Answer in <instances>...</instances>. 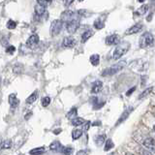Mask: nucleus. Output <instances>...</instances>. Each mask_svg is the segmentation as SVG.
I'll return each mask as SVG.
<instances>
[{
  "label": "nucleus",
  "mask_w": 155,
  "mask_h": 155,
  "mask_svg": "<svg viewBox=\"0 0 155 155\" xmlns=\"http://www.w3.org/2000/svg\"><path fill=\"white\" fill-rule=\"evenodd\" d=\"M153 91V87L151 86V87H149V88H147V89H145L142 94H140V96H139V99H143V98H145L147 96H148L151 92Z\"/></svg>",
  "instance_id": "27"
},
{
  "label": "nucleus",
  "mask_w": 155,
  "mask_h": 155,
  "mask_svg": "<svg viewBox=\"0 0 155 155\" xmlns=\"http://www.w3.org/2000/svg\"><path fill=\"white\" fill-rule=\"evenodd\" d=\"M136 90V86H134V87H132V88H130L127 92H126V95H127V96H130L131 94H132L133 93V92Z\"/></svg>",
  "instance_id": "38"
},
{
  "label": "nucleus",
  "mask_w": 155,
  "mask_h": 155,
  "mask_svg": "<svg viewBox=\"0 0 155 155\" xmlns=\"http://www.w3.org/2000/svg\"><path fill=\"white\" fill-rule=\"evenodd\" d=\"M100 125H101V121H94L92 123V126H100Z\"/></svg>",
  "instance_id": "40"
},
{
  "label": "nucleus",
  "mask_w": 155,
  "mask_h": 155,
  "mask_svg": "<svg viewBox=\"0 0 155 155\" xmlns=\"http://www.w3.org/2000/svg\"><path fill=\"white\" fill-rule=\"evenodd\" d=\"M62 45L64 48H73L76 45V40L74 37H65L64 40H63Z\"/></svg>",
  "instance_id": "12"
},
{
  "label": "nucleus",
  "mask_w": 155,
  "mask_h": 155,
  "mask_svg": "<svg viewBox=\"0 0 155 155\" xmlns=\"http://www.w3.org/2000/svg\"><path fill=\"white\" fill-rule=\"evenodd\" d=\"M129 48H130L129 43H122V44H120V45H118L117 47L115 48V50L114 51V54H113V58H114V60L119 59L121 56H123L125 53L128 51Z\"/></svg>",
  "instance_id": "2"
},
{
  "label": "nucleus",
  "mask_w": 155,
  "mask_h": 155,
  "mask_svg": "<svg viewBox=\"0 0 155 155\" xmlns=\"http://www.w3.org/2000/svg\"><path fill=\"white\" fill-rule=\"evenodd\" d=\"M45 152V148L44 147H37V148H34L32 150L29 151L30 154H41V153H44Z\"/></svg>",
  "instance_id": "29"
},
{
  "label": "nucleus",
  "mask_w": 155,
  "mask_h": 155,
  "mask_svg": "<svg viewBox=\"0 0 155 155\" xmlns=\"http://www.w3.org/2000/svg\"><path fill=\"white\" fill-rule=\"evenodd\" d=\"M133 110H134V108H132V107H130V108H128V109H126L123 113H122V114H121L120 116H119V118H118V120L116 121V123H115V126H118V125H120L122 122H124V121L128 118V116L130 115V114L132 113L133 111Z\"/></svg>",
  "instance_id": "6"
},
{
  "label": "nucleus",
  "mask_w": 155,
  "mask_h": 155,
  "mask_svg": "<svg viewBox=\"0 0 155 155\" xmlns=\"http://www.w3.org/2000/svg\"><path fill=\"white\" fill-rule=\"evenodd\" d=\"M61 129L60 128H58V129H56V130H53V134H54V135H58V134H59L60 132H61Z\"/></svg>",
  "instance_id": "39"
},
{
  "label": "nucleus",
  "mask_w": 155,
  "mask_h": 155,
  "mask_svg": "<svg viewBox=\"0 0 155 155\" xmlns=\"http://www.w3.org/2000/svg\"><path fill=\"white\" fill-rule=\"evenodd\" d=\"M38 98V91L35 90L33 92V93L28 97V98L26 99V103L27 104H33L34 102H35Z\"/></svg>",
  "instance_id": "20"
},
{
  "label": "nucleus",
  "mask_w": 155,
  "mask_h": 155,
  "mask_svg": "<svg viewBox=\"0 0 155 155\" xmlns=\"http://www.w3.org/2000/svg\"><path fill=\"white\" fill-rule=\"evenodd\" d=\"M13 71H14L15 74H19V73H21V71H22V66H19V67L15 66Z\"/></svg>",
  "instance_id": "35"
},
{
  "label": "nucleus",
  "mask_w": 155,
  "mask_h": 155,
  "mask_svg": "<svg viewBox=\"0 0 155 155\" xmlns=\"http://www.w3.org/2000/svg\"><path fill=\"white\" fill-rule=\"evenodd\" d=\"M143 28V24L142 22L136 23V24H134L132 27H130L128 30L126 31V34H127V35H132V34L139 33Z\"/></svg>",
  "instance_id": "10"
},
{
  "label": "nucleus",
  "mask_w": 155,
  "mask_h": 155,
  "mask_svg": "<svg viewBox=\"0 0 155 155\" xmlns=\"http://www.w3.org/2000/svg\"><path fill=\"white\" fill-rule=\"evenodd\" d=\"M34 10H35V14L38 17H42L44 14H46V6H43L40 4H37Z\"/></svg>",
  "instance_id": "16"
},
{
  "label": "nucleus",
  "mask_w": 155,
  "mask_h": 155,
  "mask_svg": "<svg viewBox=\"0 0 155 155\" xmlns=\"http://www.w3.org/2000/svg\"><path fill=\"white\" fill-rule=\"evenodd\" d=\"M82 136V130L81 129H75L72 132V138L73 140H78Z\"/></svg>",
  "instance_id": "25"
},
{
  "label": "nucleus",
  "mask_w": 155,
  "mask_h": 155,
  "mask_svg": "<svg viewBox=\"0 0 155 155\" xmlns=\"http://www.w3.org/2000/svg\"><path fill=\"white\" fill-rule=\"evenodd\" d=\"M126 65V61L122 60L118 62L117 64H115L114 66H111L110 68H107V69H105L103 71V73H102V76L104 77H107V76H113L114 74H117L118 72H120L121 70L123 69V68L125 67Z\"/></svg>",
  "instance_id": "1"
},
{
  "label": "nucleus",
  "mask_w": 155,
  "mask_h": 155,
  "mask_svg": "<svg viewBox=\"0 0 155 155\" xmlns=\"http://www.w3.org/2000/svg\"><path fill=\"white\" fill-rule=\"evenodd\" d=\"M89 60H90V63L92 65L98 66L99 63H100V56H99V54H93V55L90 56Z\"/></svg>",
  "instance_id": "22"
},
{
  "label": "nucleus",
  "mask_w": 155,
  "mask_h": 155,
  "mask_svg": "<svg viewBox=\"0 0 155 155\" xmlns=\"http://www.w3.org/2000/svg\"><path fill=\"white\" fill-rule=\"evenodd\" d=\"M61 152L63 154H72L73 153V147H63Z\"/></svg>",
  "instance_id": "32"
},
{
  "label": "nucleus",
  "mask_w": 155,
  "mask_h": 155,
  "mask_svg": "<svg viewBox=\"0 0 155 155\" xmlns=\"http://www.w3.org/2000/svg\"><path fill=\"white\" fill-rule=\"evenodd\" d=\"M79 1H80V2H81V1H84V0H79Z\"/></svg>",
  "instance_id": "44"
},
{
  "label": "nucleus",
  "mask_w": 155,
  "mask_h": 155,
  "mask_svg": "<svg viewBox=\"0 0 155 155\" xmlns=\"http://www.w3.org/2000/svg\"><path fill=\"white\" fill-rule=\"evenodd\" d=\"M143 145L147 149H150L151 151H154V148H155V143H154V139L153 138H148V139H145L144 142H143Z\"/></svg>",
  "instance_id": "14"
},
{
  "label": "nucleus",
  "mask_w": 155,
  "mask_h": 155,
  "mask_svg": "<svg viewBox=\"0 0 155 155\" xmlns=\"http://www.w3.org/2000/svg\"><path fill=\"white\" fill-rule=\"evenodd\" d=\"M62 27H63V21L61 19H55V21H53L51 24V28H50L51 35L52 37L57 36L61 32Z\"/></svg>",
  "instance_id": "4"
},
{
  "label": "nucleus",
  "mask_w": 155,
  "mask_h": 155,
  "mask_svg": "<svg viewBox=\"0 0 155 155\" xmlns=\"http://www.w3.org/2000/svg\"><path fill=\"white\" fill-rule=\"evenodd\" d=\"M39 43V36L37 34H32V35L27 39L26 41V47L29 48H32L34 47H36Z\"/></svg>",
  "instance_id": "7"
},
{
  "label": "nucleus",
  "mask_w": 155,
  "mask_h": 155,
  "mask_svg": "<svg viewBox=\"0 0 155 155\" xmlns=\"http://www.w3.org/2000/svg\"><path fill=\"white\" fill-rule=\"evenodd\" d=\"M17 27V22L12 21V19H10V21L7 22V28L8 29H15Z\"/></svg>",
  "instance_id": "31"
},
{
  "label": "nucleus",
  "mask_w": 155,
  "mask_h": 155,
  "mask_svg": "<svg viewBox=\"0 0 155 155\" xmlns=\"http://www.w3.org/2000/svg\"><path fill=\"white\" fill-rule=\"evenodd\" d=\"M37 2L38 4L43 5V6H47V5L51 3V0H37Z\"/></svg>",
  "instance_id": "34"
},
{
  "label": "nucleus",
  "mask_w": 155,
  "mask_h": 155,
  "mask_svg": "<svg viewBox=\"0 0 155 155\" xmlns=\"http://www.w3.org/2000/svg\"><path fill=\"white\" fill-rule=\"evenodd\" d=\"M75 17H76V12L71 11V10H67V11L61 14V21L63 22H66L72 18H75Z\"/></svg>",
  "instance_id": "9"
},
{
  "label": "nucleus",
  "mask_w": 155,
  "mask_h": 155,
  "mask_svg": "<svg viewBox=\"0 0 155 155\" xmlns=\"http://www.w3.org/2000/svg\"><path fill=\"white\" fill-rule=\"evenodd\" d=\"M84 131H87L89 129V126H90V121H87V122L85 123H84Z\"/></svg>",
  "instance_id": "37"
},
{
  "label": "nucleus",
  "mask_w": 155,
  "mask_h": 155,
  "mask_svg": "<svg viewBox=\"0 0 155 155\" xmlns=\"http://www.w3.org/2000/svg\"><path fill=\"white\" fill-rule=\"evenodd\" d=\"M50 103H51V98H50V97L46 96V97H44V98L42 99V106L43 107H48V105H50Z\"/></svg>",
  "instance_id": "30"
},
{
  "label": "nucleus",
  "mask_w": 155,
  "mask_h": 155,
  "mask_svg": "<svg viewBox=\"0 0 155 155\" xmlns=\"http://www.w3.org/2000/svg\"><path fill=\"white\" fill-rule=\"evenodd\" d=\"M93 34H94V32L92 29H87V30H85L81 35V43H85L92 35H93Z\"/></svg>",
  "instance_id": "17"
},
{
  "label": "nucleus",
  "mask_w": 155,
  "mask_h": 155,
  "mask_svg": "<svg viewBox=\"0 0 155 155\" xmlns=\"http://www.w3.org/2000/svg\"><path fill=\"white\" fill-rule=\"evenodd\" d=\"M73 1L74 0H63V4H64V6H66V7H68V6H70V5L73 3Z\"/></svg>",
  "instance_id": "36"
},
{
  "label": "nucleus",
  "mask_w": 155,
  "mask_h": 155,
  "mask_svg": "<svg viewBox=\"0 0 155 155\" xmlns=\"http://www.w3.org/2000/svg\"><path fill=\"white\" fill-rule=\"evenodd\" d=\"M62 148H63V147L61 145V143L58 142V140H54V142L50 144V149L52 150V151H56V152L60 151L61 152Z\"/></svg>",
  "instance_id": "15"
},
{
  "label": "nucleus",
  "mask_w": 155,
  "mask_h": 155,
  "mask_svg": "<svg viewBox=\"0 0 155 155\" xmlns=\"http://www.w3.org/2000/svg\"><path fill=\"white\" fill-rule=\"evenodd\" d=\"M84 153H87L86 150H81V151H78V154H84Z\"/></svg>",
  "instance_id": "41"
},
{
  "label": "nucleus",
  "mask_w": 155,
  "mask_h": 155,
  "mask_svg": "<svg viewBox=\"0 0 155 155\" xmlns=\"http://www.w3.org/2000/svg\"><path fill=\"white\" fill-rule=\"evenodd\" d=\"M139 2H143V0H138Z\"/></svg>",
  "instance_id": "43"
},
{
  "label": "nucleus",
  "mask_w": 155,
  "mask_h": 155,
  "mask_svg": "<svg viewBox=\"0 0 155 155\" xmlns=\"http://www.w3.org/2000/svg\"><path fill=\"white\" fill-rule=\"evenodd\" d=\"M153 41H154V37L151 33L149 32H145L143 33L142 36L140 38V42H139V45L140 48H145L149 46H151L153 44Z\"/></svg>",
  "instance_id": "3"
},
{
  "label": "nucleus",
  "mask_w": 155,
  "mask_h": 155,
  "mask_svg": "<svg viewBox=\"0 0 155 155\" xmlns=\"http://www.w3.org/2000/svg\"><path fill=\"white\" fill-rule=\"evenodd\" d=\"M15 51H16V48H15L14 46H9L6 48V52L7 53H10V54H13Z\"/></svg>",
  "instance_id": "33"
},
{
  "label": "nucleus",
  "mask_w": 155,
  "mask_h": 155,
  "mask_svg": "<svg viewBox=\"0 0 155 155\" xmlns=\"http://www.w3.org/2000/svg\"><path fill=\"white\" fill-rule=\"evenodd\" d=\"M104 23H105L104 19H102V18H99L94 21V27L96 29H102V28H104V26H105Z\"/></svg>",
  "instance_id": "23"
},
{
  "label": "nucleus",
  "mask_w": 155,
  "mask_h": 155,
  "mask_svg": "<svg viewBox=\"0 0 155 155\" xmlns=\"http://www.w3.org/2000/svg\"><path fill=\"white\" fill-rule=\"evenodd\" d=\"M103 88V82L101 81H95L93 84H92V87H91V92L92 93H99V92Z\"/></svg>",
  "instance_id": "13"
},
{
  "label": "nucleus",
  "mask_w": 155,
  "mask_h": 155,
  "mask_svg": "<svg viewBox=\"0 0 155 155\" xmlns=\"http://www.w3.org/2000/svg\"><path fill=\"white\" fill-rule=\"evenodd\" d=\"M114 147V142L111 140L110 139H109V140H106V144H105V151H109L110 149H111Z\"/></svg>",
  "instance_id": "26"
},
{
  "label": "nucleus",
  "mask_w": 155,
  "mask_h": 155,
  "mask_svg": "<svg viewBox=\"0 0 155 155\" xmlns=\"http://www.w3.org/2000/svg\"><path fill=\"white\" fill-rule=\"evenodd\" d=\"M31 114H32V113H30V114H29L25 115V118H26V119H28V118H29V116H30Z\"/></svg>",
  "instance_id": "42"
},
{
  "label": "nucleus",
  "mask_w": 155,
  "mask_h": 155,
  "mask_svg": "<svg viewBox=\"0 0 155 155\" xmlns=\"http://www.w3.org/2000/svg\"><path fill=\"white\" fill-rule=\"evenodd\" d=\"M79 27H80V21L77 19L76 18L66 21V29H67V31L71 34L75 33Z\"/></svg>",
  "instance_id": "5"
},
{
  "label": "nucleus",
  "mask_w": 155,
  "mask_h": 155,
  "mask_svg": "<svg viewBox=\"0 0 155 155\" xmlns=\"http://www.w3.org/2000/svg\"><path fill=\"white\" fill-rule=\"evenodd\" d=\"M120 41V37L117 34H113V35H110L106 38V44L108 46H114L117 45Z\"/></svg>",
  "instance_id": "8"
},
{
  "label": "nucleus",
  "mask_w": 155,
  "mask_h": 155,
  "mask_svg": "<svg viewBox=\"0 0 155 155\" xmlns=\"http://www.w3.org/2000/svg\"><path fill=\"white\" fill-rule=\"evenodd\" d=\"M62 1H63V0H62Z\"/></svg>",
  "instance_id": "45"
},
{
  "label": "nucleus",
  "mask_w": 155,
  "mask_h": 155,
  "mask_svg": "<svg viewBox=\"0 0 155 155\" xmlns=\"http://www.w3.org/2000/svg\"><path fill=\"white\" fill-rule=\"evenodd\" d=\"M77 114H78V110L76 108H73L69 113L67 114V117L69 118V119H72V118H74L77 116Z\"/></svg>",
  "instance_id": "28"
},
{
  "label": "nucleus",
  "mask_w": 155,
  "mask_h": 155,
  "mask_svg": "<svg viewBox=\"0 0 155 155\" xmlns=\"http://www.w3.org/2000/svg\"><path fill=\"white\" fill-rule=\"evenodd\" d=\"M148 9H149L148 5H143L142 7L139 8L137 11L135 12V15H138V16H142V15H144L145 13L148 11Z\"/></svg>",
  "instance_id": "19"
},
{
  "label": "nucleus",
  "mask_w": 155,
  "mask_h": 155,
  "mask_svg": "<svg viewBox=\"0 0 155 155\" xmlns=\"http://www.w3.org/2000/svg\"><path fill=\"white\" fill-rule=\"evenodd\" d=\"M84 122H85V120L81 117H78V116H76V117L72 118V125L73 126H80V125H82Z\"/></svg>",
  "instance_id": "21"
},
{
  "label": "nucleus",
  "mask_w": 155,
  "mask_h": 155,
  "mask_svg": "<svg viewBox=\"0 0 155 155\" xmlns=\"http://www.w3.org/2000/svg\"><path fill=\"white\" fill-rule=\"evenodd\" d=\"M105 140H106L105 135H98L95 138V143L98 145V147H101V145L105 143Z\"/></svg>",
  "instance_id": "24"
},
{
  "label": "nucleus",
  "mask_w": 155,
  "mask_h": 155,
  "mask_svg": "<svg viewBox=\"0 0 155 155\" xmlns=\"http://www.w3.org/2000/svg\"><path fill=\"white\" fill-rule=\"evenodd\" d=\"M12 147V140H5L0 143V150L2 149H9Z\"/></svg>",
  "instance_id": "18"
},
{
  "label": "nucleus",
  "mask_w": 155,
  "mask_h": 155,
  "mask_svg": "<svg viewBox=\"0 0 155 155\" xmlns=\"http://www.w3.org/2000/svg\"><path fill=\"white\" fill-rule=\"evenodd\" d=\"M8 100H9V104H10V106H11V108H12V109L17 108V107L19 105V100L18 99L17 95L15 94V93L10 94Z\"/></svg>",
  "instance_id": "11"
}]
</instances>
